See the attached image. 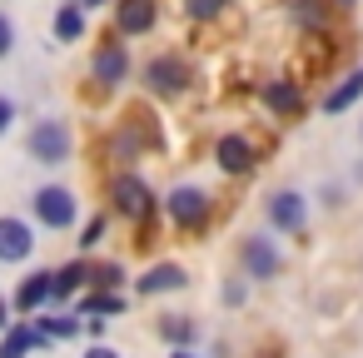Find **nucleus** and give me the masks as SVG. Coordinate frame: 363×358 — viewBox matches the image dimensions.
<instances>
[{"mask_svg":"<svg viewBox=\"0 0 363 358\" xmlns=\"http://www.w3.org/2000/svg\"><path fill=\"white\" fill-rule=\"evenodd\" d=\"M90 80H95L100 90H120V85L130 80V45L110 35V40L90 55Z\"/></svg>","mask_w":363,"mask_h":358,"instance_id":"obj_8","label":"nucleus"},{"mask_svg":"<svg viewBox=\"0 0 363 358\" xmlns=\"http://www.w3.org/2000/svg\"><path fill=\"white\" fill-rule=\"evenodd\" d=\"M155 21H160V0H115V35L120 40L150 35Z\"/></svg>","mask_w":363,"mask_h":358,"instance_id":"obj_12","label":"nucleus"},{"mask_svg":"<svg viewBox=\"0 0 363 358\" xmlns=\"http://www.w3.org/2000/svg\"><path fill=\"white\" fill-rule=\"evenodd\" d=\"M26 155H30L35 164H45V169L70 164V155H75V130H70V120H65V115H40V120L30 125V135H26Z\"/></svg>","mask_w":363,"mask_h":358,"instance_id":"obj_1","label":"nucleus"},{"mask_svg":"<svg viewBox=\"0 0 363 358\" xmlns=\"http://www.w3.org/2000/svg\"><path fill=\"white\" fill-rule=\"evenodd\" d=\"M35 254V224L21 214H0V264H26Z\"/></svg>","mask_w":363,"mask_h":358,"instance_id":"obj_10","label":"nucleus"},{"mask_svg":"<svg viewBox=\"0 0 363 358\" xmlns=\"http://www.w3.org/2000/svg\"><path fill=\"white\" fill-rule=\"evenodd\" d=\"M219 303H224V308H244V303H249V279H244V274H229V279L219 284Z\"/></svg>","mask_w":363,"mask_h":358,"instance_id":"obj_24","label":"nucleus"},{"mask_svg":"<svg viewBox=\"0 0 363 358\" xmlns=\"http://www.w3.org/2000/svg\"><path fill=\"white\" fill-rule=\"evenodd\" d=\"M358 145H363V120H358Z\"/></svg>","mask_w":363,"mask_h":358,"instance_id":"obj_37","label":"nucleus"},{"mask_svg":"<svg viewBox=\"0 0 363 358\" xmlns=\"http://www.w3.org/2000/svg\"><path fill=\"white\" fill-rule=\"evenodd\" d=\"M184 289H189V269H184V264H174V259H160V264H150V269L135 279V293H140V298L184 293Z\"/></svg>","mask_w":363,"mask_h":358,"instance_id":"obj_9","label":"nucleus"},{"mask_svg":"<svg viewBox=\"0 0 363 358\" xmlns=\"http://www.w3.org/2000/svg\"><path fill=\"white\" fill-rule=\"evenodd\" d=\"M35 328H40L50 343H65V338H80V333H85V318H80L75 308H45V313H35Z\"/></svg>","mask_w":363,"mask_h":358,"instance_id":"obj_16","label":"nucleus"},{"mask_svg":"<svg viewBox=\"0 0 363 358\" xmlns=\"http://www.w3.org/2000/svg\"><path fill=\"white\" fill-rule=\"evenodd\" d=\"M164 214H169L174 229L199 234V229L209 224V214H214V199H209L204 184H174V189L164 194Z\"/></svg>","mask_w":363,"mask_h":358,"instance_id":"obj_5","label":"nucleus"},{"mask_svg":"<svg viewBox=\"0 0 363 358\" xmlns=\"http://www.w3.org/2000/svg\"><path fill=\"white\" fill-rule=\"evenodd\" d=\"M11 50H16V21L0 11V60H11Z\"/></svg>","mask_w":363,"mask_h":358,"instance_id":"obj_28","label":"nucleus"},{"mask_svg":"<svg viewBox=\"0 0 363 358\" xmlns=\"http://www.w3.org/2000/svg\"><path fill=\"white\" fill-rule=\"evenodd\" d=\"M11 130H16V100L0 95V135H11Z\"/></svg>","mask_w":363,"mask_h":358,"instance_id":"obj_29","label":"nucleus"},{"mask_svg":"<svg viewBox=\"0 0 363 358\" xmlns=\"http://www.w3.org/2000/svg\"><path fill=\"white\" fill-rule=\"evenodd\" d=\"M358 100H363V70L343 75V80H338L328 95H323V105H318V110H323V115H343V110H353Z\"/></svg>","mask_w":363,"mask_h":358,"instance_id":"obj_21","label":"nucleus"},{"mask_svg":"<svg viewBox=\"0 0 363 358\" xmlns=\"http://www.w3.org/2000/svg\"><path fill=\"white\" fill-rule=\"evenodd\" d=\"M145 145H150V135L140 130V120H125V125L110 135V160H115V164H135V160L145 155Z\"/></svg>","mask_w":363,"mask_h":358,"instance_id":"obj_17","label":"nucleus"},{"mask_svg":"<svg viewBox=\"0 0 363 358\" xmlns=\"http://www.w3.org/2000/svg\"><path fill=\"white\" fill-rule=\"evenodd\" d=\"M35 348H50V338L35 323H11L0 333V358H35Z\"/></svg>","mask_w":363,"mask_h":358,"instance_id":"obj_15","label":"nucleus"},{"mask_svg":"<svg viewBox=\"0 0 363 358\" xmlns=\"http://www.w3.org/2000/svg\"><path fill=\"white\" fill-rule=\"evenodd\" d=\"M318 199H323V209H338V204H343V189H338V184H328Z\"/></svg>","mask_w":363,"mask_h":358,"instance_id":"obj_31","label":"nucleus"},{"mask_svg":"<svg viewBox=\"0 0 363 358\" xmlns=\"http://www.w3.org/2000/svg\"><path fill=\"white\" fill-rule=\"evenodd\" d=\"M214 164H219L229 179H239V174H254L259 150H254L249 135H219V145H214Z\"/></svg>","mask_w":363,"mask_h":358,"instance_id":"obj_13","label":"nucleus"},{"mask_svg":"<svg viewBox=\"0 0 363 358\" xmlns=\"http://www.w3.org/2000/svg\"><path fill=\"white\" fill-rule=\"evenodd\" d=\"M125 308H130V298L125 293H110V289H95V293L75 298V313L80 318H120Z\"/></svg>","mask_w":363,"mask_h":358,"instance_id":"obj_20","label":"nucleus"},{"mask_svg":"<svg viewBox=\"0 0 363 358\" xmlns=\"http://www.w3.org/2000/svg\"><path fill=\"white\" fill-rule=\"evenodd\" d=\"M234 259H239V274L249 284H274L284 274V254H279L274 234H244L239 249H234Z\"/></svg>","mask_w":363,"mask_h":358,"instance_id":"obj_4","label":"nucleus"},{"mask_svg":"<svg viewBox=\"0 0 363 358\" xmlns=\"http://www.w3.org/2000/svg\"><path fill=\"white\" fill-rule=\"evenodd\" d=\"M30 219L50 234H65V229L80 224V194L70 184H40L30 194Z\"/></svg>","mask_w":363,"mask_h":358,"instance_id":"obj_2","label":"nucleus"},{"mask_svg":"<svg viewBox=\"0 0 363 358\" xmlns=\"http://www.w3.org/2000/svg\"><path fill=\"white\" fill-rule=\"evenodd\" d=\"M85 333H90L95 343H105V318H85Z\"/></svg>","mask_w":363,"mask_h":358,"instance_id":"obj_32","label":"nucleus"},{"mask_svg":"<svg viewBox=\"0 0 363 358\" xmlns=\"http://www.w3.org/2000/svg\"><path fill=\"white\" fill-rule=\"evenodd\" d=\"M80 358H125V353H120V348H110V343H90Z\"/></svg>","mask_w":363,"mask_h":358,"instance_id":"obj_30","label":"nucleus"},{"mask_svg":"<svg viewBox=\"0 0 363 358\" xmlns=\"http://www.w3.org/2000/svg\"><path fill=\"white\" fill-rule=\"evenodd\" d=\"M224 6H229V0H184L189 21H219V16H224Z\"/></svg>","mask_w":363,"mask_h":358,"instance_id":"obj_27","label":"nucleus"},{"mask_svg":"<svg viewBox=\"0 0 363 358\" xmlns=\"http://www.w3.org/2000/svg\"><path fill=\"white\" fill-rule=\"evenodd\" d=\"M259 95H264V105H269L279 120H294V115L303 110V90H298L294 80H269Z\"/></svg>","mask_w":363,"mask_h":358,"instance_id":"obj_19","label":"nucleus"},{"mask_svg":"<svg viewBox=\"0 0 363 358\" xmlns=\"http://www.w3.org/2000/svg\"><path fill=\"white\" fill-rule=\"evenodd\" d=\"M189 80H194V70L184 55H150V65H145V90L155 100H179L189 90Z\"/></svg>","mask_w":363,"mask_h":358,"instance_id":"obj_6","label":"nucleus"},{"mask_svg":"<svg viewBox=\"0 0 363 358\" xmlns=\"http://www.w3.org/2000/svg\"><path fill=\"white\" fill-rule=\"evenodd\" d=\"M110 204H115L120 219H130V224H150L155 209H160L164 199H160L135 169H120V174H110Z\"/></svg>","mask_w":363,"mask_h":358,"instance_id":"obj_3","label":"nucleus"},{"mask_svg":"<svg viewBox=\"0 0 363 358\" xmlns=\"http://www.w3.org/2000/svg\"><path fill=\"white\" fill-rule=\"evenodd\" d=\"M50 298H55V269H35V274H26L21 279V289H16V313L21 318H35V313H45L50 308Z\"/></svg>","mask_w":363,"mask_h":358,"instance_id":"obj_11","label":"nucleus"},{"mask_svg":"<svg viewBox=\"0 0 363 358\" xmlns=\"http://www.w3.org/2000/svg\"><path fill=\"white\" fill-rule=\"evenodd\" d=\"M155 338H160L164 348H194V343L204 338V328H199L194 313H160V318H155Z\"/></svg>","mask_w":363,"mask_h":358,"instance_id":"obj_14","label":"nucleus"},{"mask_svg":"<svg viewBox=\"0 0 363 358\" xmlns=\"http://www.w3.org/2000/svg\"><path fill=\"white\" fill-rule=\"evenodd\" d=\"M80 6H85V16H90V11H105L110 0H80Z\"/></svg>","mask_w":363,"mask_h":358,"instance_id":"obj_34","label":"nucleus"},{"mask_svg":"<svg viewBox=\"0 0 363 358\" xmlns=\"http://www.w3.org/2000/svg\"><path fill=\"white\" fill-rule=\"evenodd\" d=\"M50 30H55V40H60V45L85 40V6H80V0H65V6L55 11V21H50Z\"/></svg>","mask_w":363,"mask_h":358,"instance_id":"obj_22","label":"nucleus"},{"mask_svg":"<svg viewBox=\"0 0 363 358\" xmlns=\"http://www.w3.org/2000/svg\"><path fill=\"white\" fill-rule=\"evenodd\" d=\"M328 6H343V11H353V6H358V0H328Z\"/></svg>","mask_w":363,"mask_h":358,"instance_id":"obj_36","label":"nucleus"},{"mask_svg":"<svg viewBox=\"0 0 363 358\" xmlns=\"http://www.w3.org/2000/svg\"><path fill=\"white\" fill-rule=\"evenodd\" d=\"M289 11H294V21H298L303 30H323V26H328V16H323V6H318V0H294Z\"/></svg>","mask_w":363,"mask_h":358,"instance_id":"obj_25","label":"nucleus"},{"mask_svg":"<svg viewBox=\"0 0 363 358\" xmlns=\"http://www.w3.org/2000/svg\"><path fill=\"white\" fill-rule=\"evenodd\" d=\"M125 284H130V269H125L120 259H115V264H95V269H90V289H110V293H120Z\"/></svg>","mask_w":363,"mask_h":358,"instance_id":"obj_23","label":"nucleus"},{"mask_svg":"<svg viewBox=\"0 0 363 358\" xmlns=\"http://www.w3.org/2000/svg\"><path fill=\"white\" fill-rule=\"evenodd\" d=\"M105 229H110V219H105V214H90L85 229H80V249H100V244H105Z\"/></svg>","mask_w":363,"mask_h":358,"instance_id":"obj_26","label":"nucleus"},{"mask_svg":"<svg viewBox=\"0 0 363 358\" xmlns=\"http://www.w3.org/2000/svg\"><path fill=\"white\" fill-rule=\"evenodd\" d=\"M90 259H70V264H60L55 269V298L50 303H75V293L80 289H90Z\"/></svg>","mask_w":363,"mask_h":358,"instance_id":"obj_18","label":"nucleus"},{"mask_svg":"<svg viewBox=\"0 0 363 358\" xmlns=\"http://www.w3.org/2000/svg\"><path fill=\"white\" fill-rule=\"evenodd\" d=\"M264 224L274 234H303V224H308V194L303 189H269L264 194Z\"/></svg>","mask_w":363,"mask_h":358,"instance_id":"obj_7","label":"nucleus"},{"mask_svg":"<svg viewBox=\"0 0 363 358\" xmlns=\"http://www.w3.org/2000/svg\"><path fill=\"white\" fill-rule=\"evenodd\" d=\"M169 358H199L194 348H169Z\"/></svg>","mask_w":363,"mask_h":358,"instance_id":"obj_35","label":"nucleus"},{"mask_svg":"<svg viewBox=\"0 0 363 358\" xmlns=\"http://www.w3.org/2000/svg\"><path fill=\"white\" fill-rule=\"evenodd\" d=\"M11 313H16V303H11V298H0V333H6V328H11V323H16V318H11Z\"/></svg>","mask_w":363,"mask_h":358,"instance_id":"obj_33","label":"nucleus"}]
</instances>
